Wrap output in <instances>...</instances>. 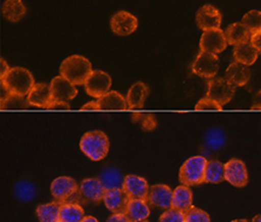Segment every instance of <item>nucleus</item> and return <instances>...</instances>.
Masks as SVG:
<instances>
[{"label": "nucleus", "mask_w": 261, "mask_h": 222, "mask_svg": "<svg viewBox=\"0 0 261 222\" xmlns=\"http://www.w3.org/2000/svg\"><path fill=\"white\" fill-rule=\"evenodd\" d=\"M29 106V103L27 98L21 97V96H15V94H10L6 98L4 102L0 103V107L3 110L8 109H27Z\"/></svg>", "instance_id": "72a5a7b5"}, {"label": "nucleus", "mask_w": 261, "mask_h": 222, "mask_svg": "<svg viewBox=\"0 0 261 222\" xmlns=\"http://www.w3.org/2000/svg\"><path fill=\"white\" fill-rule=\"evenodd\" d=\"M110 27L115 34L120 37H127L137 31L138 19L129 12L119 11L110 19Z\"/></svg>", "instance_id": "9d476101"}, {"label": "nucleus", "mask_w": 261, "mask_h": 222, "mask_svg": "<svg viewBox=\"0 0 261 222\" xmlns=\"http://www.w3.org/2000/svg\"><path fill=\"white\" fill-rule=\"evenodd\" d=\"M10 70L8 63L4 60H0V77H3L4 75Z\"/></svg>", "instance_id": "37998d69"}, {"label": "nucleus", "mask_w": 261, "mask_h": 222, "mask_svg": "<svg viewBox=\"0 0 261 222\" xmlns=\"http://www.w3.org/2000/svg\"><path fill=\"white\" fill-rule=\"evenodd\" d=\"M52 100H57V102H67L74 99L76 97L77 90L70 81L64 79L63 76H56L50 84Z\"/></svg>", "instance_id": "2eb2a0df"}, {"label": "nucleus", "mask_w": 261, "mask_h": 222, "mask_svg": "<svg viewBox=\"0 0 261 222\" xmlns=\"http://www.w3.org/2000/svg\"><path fill=\"white\" fill-rule=\"evenodd\" d=\"M2 79V85L11 94L15 96L25 97L31 92V90L34 87V77L32 73L24 68L15 67L10 68V70Z\"/></svg>", "instance_id": "f03ea898"}, {"label": "nucleus", "mask_w": 261, "mask_h": 222, "mask_svg": "<svg viewBox=\"0 0 261 222\" xmlns=\"http://www.w3.org/2000/svg\"><path fill=\"white\" fill-rule=\"evenodd\" d=\"M109 139L102 130L85 133L80 140V149L91 161L98 162L106 158L109 152Z\"/></svg>", "instance_id": "7ed1b4c3"}, {"label": "nucleus", "mask_w": 261, "mask_h": 222, "mask_svg": "<svg viewBox=\"0 0 261 222\" xmlns=\"http://www.w3.org/2000/svg\"><path fill=\"white\" fill-rule=\"evenodd\" d=\"M250 107H252L253 110H261V90L253 97Z\"/></svg>", "instance_id": "79ce46f5"}, {"label": "nucleus", "mask_w": 261, "mask_h": 222, "mask_svg": "<svg viewBox=\"0 0 261 222\" xmlns=\"http://www.w3.org/2000/svg\"><path fill=\"white\" fill-rule=\"evenodd\" d=\"M48 110H69L70 105L69 103L67 102H57V100H51V103L48 104V106L46 107Z\"/></svg>", "instance_id": "58836bf2"}, {"label": "nucleus", "mask_w": 261, "mask_h": 222, "mask_svg": "<svg viewBox=\"0 0 261 222\" xmlns=\"http://www.w3.org/2000/svg\"><path fill=\"white\" fill-rule=\"evenodd\" d=\"M192 207V192L189 186L180 185L173 191L172 208L181 211H188Z\"/></svg>", "instance_id": "b1692460"}, {"label": "nucleus", "mask_w": 261, "mask_h": 222, "mask_svg": "<svg viewBox=\"0 0 261 222\" xmlns=\"http://www.w3.org/2000/svg\"><path fill=\"white\" fill-rule=\"evenodd\" d=\"M252 222H261V214L256 215V216L253 218V221H252Z\"/></svg>", "instance_id": "49530a36"}, {"label": "nucleus", "mask_w": 261, "mask_h": 222, "mask_svg": "<svg viewBox=\"0 0 261 222\" xmlns=\"http://www.w3.org/2000/svg\"><path fill=\"white\" fill-rule=\"evenodd\" d=\"M3 16L9 22H18L24 17L25 6L21 0H6L3 5Z\"/></svg>", "instance_id": "a878e982"}, {"label": "nucleus", "mask_w": 261, "mask_h": 222, "mask_svg": "<svg viewBox=\"0 0 261 222\" xmlns=\"http://www.w3.org/2000/svg\"><path fill=\"white\" fill-rule=\"evenodd\" d=\"M227 46L226 38L221 29H211V31L203 32L200 40L201 52H208V53L218 54L223 52Z\"/></svg>", "instance_id": "6e6552de"}, {"label": "nucleus", "mask_w": 261, "mask_h": 222, "mask_svg": "<svg viewBox=\"0 0 261 222\" xmlns=\"http://www.w3.org/2000/svg\"><path fill=\"white\" fill-rule=\"evenodd\" d=\"M136 222H148V221H146V220H145V221H136Z\"/></svg>", "instance_id": "09e8293b"}, {"label": "nucleus", "mask_w": 261, "mask_h": 222, "mask_svg": "<svg viewBox=\"0 0 261 222\" xmlns=\"http://www.w3.org/2000/svg\"><path fill=\"white\" fill-rule=\"evenodd\" d=\"M225 180V164L212 159L207 162L204 172V182L208 184H220Z\"/></svg>", "instance_id": "c756f323"}, {"label": "nucleus", "mask_w": 261, "mask_h": 222, "mask_svg": "<svg viewBox=\"0 0 261 222\" xmlns=\"http://www.w3.org/2000/svg\"><path fill=\"white\" fill-rule=\"evenodd\" d=\"M122 188L127 192L129 198L133 199H146L149 193L150 186L146 179L137 175H127L123 180Z\"/></svg>", "instance_id": "f3484780"}, {"label": "nucleus", "mask_w": 261, "mask_h": 222, "mask_svg": "<svg viewBox=\"0 0 261 222\" xmlns=\"http://www.w3.org/2000/svg\"><path fill=\"white\" fill-rule=\"evenodd\" d=\"M99 180L102 181L107 190H110V188H122L125 178L117 169L113 168V166H106L100 172Z\"/></svg>", "instance_id": "bb28decb"}, {"label": "nucleus", "mask_w": 261, "mask_h": 222, "mask_svg": "<svg viewBox=\"0 0 261 222\" xmlns=\"http://www.w3.org/2000/svg\"><path fill=\"white\" fill-rule=\"evenodd\" d=\"M92 65L87 58L74 54L65 58L60 67V74L73 85H85L92 74Z\"/></svg>", "instance_id": "f257e3e1"}, {"label": "nucleus", "mask_w": 261, "mask_h": 222, "mask_svg": "<svg viewBox=\"0 0 261 222\" xmlns=\"http://www.w3.org/2000/svg\"><path fill=\"white\" fill-rule=\"evenodd\" d=\"M130 198L123 188H110L104 196V204L113 214H126Z\"/></svg>", "instance_id": "9b49d317"}, {"label": "nucleus", "mask_w": 261, "mask_h": 222, "mask_svg": "<svg viewBox=\"0 0 261 222\" xmlns=\"http://www.w3.org/2000/svg\"><path fill=\"white\" fill-rule=\"evenodd\" d=\"M129 222L145 221L150 215V208L145 199H133L130 198L128 207L126 211Z\"/></svg>", "instance_id": "4be33fe9"}, {"label": "nucleus", "mask_w": 261, "mask_h": 222, "mask_svg": "<svg viewBox=\"0 0 261 222\" xmlns=\"http://www.w3.org/2000/svg\"><path fill=\"white\" fill-rule=\"evenodd\" d=\"M184 215L185 222H211L210 215L195 207H191L188 211H185Z\"/></svg>", "instance_id": "f704fd0d"}, {"label": "nucleus", "mask_w": 261, "mask_h": 222, "mask_svg": "<svg viewBox=\"0 0 261 222\" xmlns=\"http://www.w3.org/2000/svg\"><path fill=\"white\" fill-rule=\"evenodd\" d=\"M107 222H129L126 214H113L112 216L108 217Z\"/></svg>", "instance_id": "a19ab883"}, {"label": "nucleus", "mask_w": 261, "mask_h": 222, "mask_svg": "<svg viewBox=\"0 0 261 222\" xmlns=\"http://www.w3.org/2000/svg\"><path fill=\"white\" fill-rule=\"evenodd\" d=\"M233 96L234 86L224 77H213L208 82L207 97L215 100L220 106H224L225 104L230 102Z\"/></svg>", "instance_id": "423d86ee"}, {"label": "nucleus", "mask_w": 261, "mask_h": 222, "mask_svg": "<svg viewBox=\"0 0 261 222\" xmlns=\"http://www.w3.org/2000/svg\"><path fill=\"white\" fill-rule=\"evenodd\" d=\"M107 188L104 187L102 181L96 178L84 179L80 184V193L85 201L99 203L104 199Z\"/></svg>", "instance_id": "dca6fc26"}, {"label": "nucleus", "mask_w": 261, "mask_h": 222, "mask_svg": "<svg viewBox=\"0 0 261 222\" xmlns=\"http://www.w3.org/2000/svg\"><path fill=\"white\" fill-rule=\"evenodd\" d=\"M232 53H233L234 61L238 62V63H242L249 67V65L255 63L259 52L256 51V48L254 47L249 41V42H246V44H241V45H237V46H234Z\"/></svg>", "instance_id": "393cba45"}, {"label": "nucleus", "mask_w": 261, "mask_h": 222, "mask_svg": "<svg viewBox=\"0 0 261 222\" xmlns=\"http://www.w3.org/2000/svg\"><path fill=\"white\" fill-rule=\"evenodd\" d=\"M27 100L29 105H34L46 109L48 104H50L52 100L50 85L35 84L34 87L31 90V92L28 93Z\"/></svg>", "instance_id": "6ab92c4d"}, {"label": "nucleus", "mask_w": 261, "mask_h": 222, "mask_svg": "<svg viewBox=\"0 0 261 222\" xmlns=\"http://www.w3.org/2000/svg\"><path fill=\"white\" fill-rule=\"evenodd\" d=\"M225 180L236 187H244L248 184L246 164L240 159L232 158L225 164Z\"/></svg>", "instance_id": "4468645a"}, {"label": "nucleus", "mask_w": 261, "mask_h": 222, "mask_svg": "<svg viewBox=\"0 0 261 222\" xmlns=\"http://www.w3.org/2000/svg\"><path fill=\"white\" fill-rule=\"evenodd\" d=\"M242 23L250 32V34L261 31V11L252 10L243 16Z\"/></svg>", "instance_id": "473e14b6"}, {"label": "nucleus", "mask_w": 261, "mask_h": 222, "mask_svg": "<svg viewBox=\"0 0 261 222\" xmlns=\"http://www.w3.org/2000/svg\"><path fill=\"white\" fill-rule=\"evenodd\" d=\"M225 144V134L219 128L210 129L204 136V146L211 150L220 149Z\"/></svg>", "instance_id": "2f4dec72"}, {"label": "nucleus", "mask_w": 261, "mask_h": 222, "mask_svg": "<svg viewBox=\"0 0 261 222\" xmlns=\"http://www.w3.org/2000/svg\"><path fill=\"white\" fill-rule=\"evenodd\" d=\"M231 222H249V221H247V220H233Z\"/></svg>", "instance_id": "de8ad7c7"}, {"label": "nucleus", "mask_w": 261, "mask_h": 222, "mask_svg": "<svg viewBox=\"0 0 261 222\" xmlns=\"http://www.w3.org/2000/svg\"><path fill=\"white\" fill-rule=\"evenodd\" d=\"M196 110H221L223 106H220L215 100L211 99L210 97H204L196 104L195 106Z\"/></svg>", "instance_id": "4c0bfd02"}, {"label": "nucleus", "mask_w": 261, "mask_h": 222, "mask_svg": "<svg viewBox=\"0 0 261 222\" xmlns=\"http://www.w3.org/2000/svg\"><path fill=\"white\" fill-rule=\"evenodd\" d=\"M159 222H185L184 211L175 208H169L161 215Z\"/></svg>", "instance_id": "e433bc0d"}, {"label": "nucleus", "mask_w": 261, "mask_h": 222, "mask_svg": "<svg viewBox=\"0 0 261 222\" xmlns=\"http://www.w3.org/2000/svg\"><path fill=\"white\" fill-rule=\"evenodd\" d=\"M250 44H252L253 46L256 48V51L259 52V53H261V31L252 34V38H250Z\"/></svg>", "instance_id": "ea45409f"}, {"label": "nucleus", "mask_w": 261, "mask_h": 222, "mask_svg": "<svg viewBox=\"0 0 261 222\" xmlns=\"http://www.w3.org/2000/svg\"><path fill=\"white\" fill-rule=\"evenodd\" d=\"M112 86V77L102 70H93L85 84L87 94L93 98H100L109 92Z\"/></svg>", "instance_id": "1a4fd4ad"}, {"label": "nucleus", "mask_w": 261, "mask_h": 222, "mask_svg": "<svg viewBox=\"0 0 261 222\" xmlns=\"http://www.w3.org/2000/svg\"><path fill=\"white\" fill-rule=\"evenodd\" d=\"M60 202H52L39 205L35 214L40 222H60Z\"/></svg>", "instance_id": "cd10ccee"}, {"label": "nucleus", "mask_w": 261, "mask_h": 222, "mask_svg": "<svg viewBox=\"0 0 261 222\" xmlns=\"http://www.w3.org/2000/svg\"><path fill=\"white\" fill-rule=\"evenodd\" d=\"M207 159L203 156H194L187 159L179 171V180L181 185L196 186L204 182V172L207 165Z\"/></svg>", "instance_id": "39448f33"}, {"label": "nucleus", "mask_w": 261, "mask_h": 222, "mask_svg": "<svg viewBox=\"0 0 261 222\" xmlns=\"http://www.w3.org/2000/svg\"><path fill=\"white\" fill-rule=\"evenodd\" d=\"M219 58L217 54L201 52L192 65V71L204 79H213L219 71Z\"/></svg>", "instance_id": "0eeeda50"}, {"label": "nucleus", "mask_w": 261, "mask_h": 222, "mask_svg": "<svg viewBox=\"0 0 261 222\" xmlns=\"http://www.w3.org/2000/svg\"><path fill=\"white\" fill-rule=\"evenodd\" d=\"M172 198L173 191L167 185H152L150 186L148 197L145 201L151 207L167 210L172 208Z\"/></svg>", "instance_id": "ddd939ff"}, {"label": "nucleus", "mask_w": 261, "mask_h": 222, "mask_svg": "<svg viewBox=\"0 0 261 222\" xmlns=\"http://www.w3.org/2000/svg\"><path fill=\"white\" fill-rule=\"evenodd\" d=\"M51 195L54 196L56 202H60L61 204H81V202L84 201L77 182L69 176H60V178L55 179L51 184Z\"/></svg>", "instance_id": "20e7f679"}, {"label": "nucleus", "mask_w": 261, "mask_h": 222, "mask_svg": "<svg viewBox=\"0 0 261 222\" xmlns=\"http://www.w3.org/2000/svg\"><path fill=\"white\" fill-rule=\"evenodd\" d=\"M85 217L84 209L81 204L64 203L61 204L60 222H81Z\"/></svg>", "instance_id": "c85d7f7f"}, {"label": "nucleus", "mask_w": 261, "mask_h": 222, "mask_svg": "<svg viewBox=\"0 0 261 222\" xmlns=\"http://www.w3.org/2000/svg\"><path fill=\"white\" fill-rule=\"evenodd\" d=\"M81 222H98V220L93 216H85Z\"/></svg>", "instance_id": "a18cd8bd"}, {"label": "nucleus", "mask_w": 261, "mask_h": 222, "mask_svg": "<svg viewBox=\"0 0 261 222\" xmlns=\"http://www.w3.org/2000/svg\"><path fill=\"white\" fill-rule=\"evenodd\" d=\"M98 105L99 110H125L127 109V100L122 94L117 93L116 91H109L103 97L98 98Z\"/></svg>", "instance_id": "5701e85b"}, {"label": "nucleus", "mask_w": 261, "mask_h": 222, "mask_svg": "<svg viewBox=\"0 0 261 222\" xmlns=\"http://www.w3.org/2000/svg\"><path fill=\"white\" fill-rule=\"evenodd\" d=\"M83 110H99V105H98V102H89L87 104L81 107Z\"/></svg>", "instance_id": "c03bdc74"}, {"label": "nucleus", "mask_w": 261, "mask_h": 222, "mask_svg": "<svg viewBox=\"0 0 261 222\" xmlns=\"http://www.w3.org/2000/svg\"><path fill=\"white\" fill-rule=\"evenodd\" d=\"M225 38H226L227 45H232V46H237V45L246 44V42L250 41L252 34L248 31L242 22H236V23L230 24L224 32Z\"/></svg>", "instance_id": "aec40b11"}, {"label": "nucleus", "mask_w": 261, "mask_h": 222, "mask_svg": "<svg viewBox=\"0 0 261 222\" xmlns=\"http://www.w3.org/2000/svg\"><path fill=\"white\" fill-rule=\"evenodd\" d=\"M133 117V121L135 122H138L142 125L143 129L144 130H152L156 127V120L154 115H151V114H133L132 115Z\"/></svg>", "instance_id": "c9c22d12"}, {"label": "nucleus", "mask_w": 261, "mask_h": 222, "mask_svg": "<svg viewBox=\"0 0 261 222\" xmlns=\"http://www.w3.org/2000/svg\"><path fill=\"white\" fill-rule=\"evenodd\" d=\"M250 75H252V71L248 65L234 62V63L228 65L226 73H225V79L231 85H233L234 87H242L248 84Z\"/></svg>", "instance_id": "a211bd4d"}, {"label": "nucleus", "mask_w": 261, "mask_h": 222, "mask_svg": "<svg viewBox=\"0 0 261 222\" xmlns=\"http://www.w3.org/2000/svg\"><path fill=\"white\" fill-rule=\"evenodd\" d=\"M149 96V88L145 84L136 82L127 93V106L130 110H139L144 106L145 99Z\"/></svg>", "instance_id": "412c9836"}, {"label": "nucleus", "mask_w": 261, "mask_h": 222, "mask_svg": "<svg viewBox=\"0 0 261 222\" xmlns=\"http://www.w3.org/2000/svg\"><path fill=\"white\" fill-rule=\"evenodd\" d=\"M15 197L19 202H31L35 197V186L27 180H21L15 185Z\"/></svg>", "instance_id": "7c9ffc66"}, {"label": "nucleus", "mask_w": 261, "mask_h": 222, "mask_svg": "<svg viewBox=\"0 0 261 222\" xmlns=\"http://www.w3.org/2000/svg\"><path fill=\"white\" fill-rule=\"evenodd\" d=\"M196 24L203 32L211 29H219L221 25V14L212 5H204L198 9L196 14Z\"/></svg>", "instance_id": "f8f14e48"}]
</instances>
